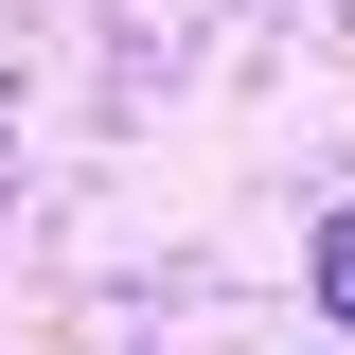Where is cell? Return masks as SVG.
Returning <instances> with one entry per match:
<instances>
[{
  "instance_id": "obj_1",
  "label": "cell",
  "mask_w": 355,
  "mask_h": 355,
  "mask_svg": "<svg viewBox=\"0 0 355 355\" xmlns=\"http://www.w3.org/2000/svg\"><path fill=\"white\" fill-rule=\"evenodd\" d=\"M302 284H320V320L355 338V214H320V231H302Z\"/></svg>"
}]
</instances>
